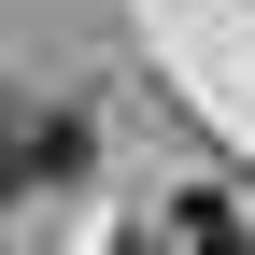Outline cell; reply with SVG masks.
<instances>
[{
    "mask_svg": "<svg viewBox=\"0 0 255 255\" xmlns=\"http://www.w3.org/2000/svg\"><path fill=\"white\" fill-rule=\"evenodd\" d=\"M14 170H28V128H14V114H0V184H14Z\"/></svg>",
    "mask_w": 255,
    "mask_h": 255,
    "instance_id": "2",
    "label": "cell"
},
{
    "mask_svg": "<svg viewBox=\"0 0 255 255\" xmlns=\"http://www.w3.org/2000/svg\"><path fill=\"white\" fill-rule=\"evenodd\" d=\"M184 255H255V241H241V213H227V199H184Z\"/></svg>",
    "mask_w": 255,
    "mask_h": 255,
    "instance_id": "1",
    "label": "cell"
}]
</instances>
